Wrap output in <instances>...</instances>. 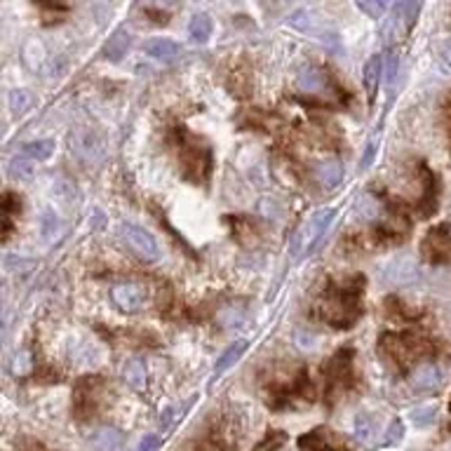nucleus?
Listing matches in <instances>:
<instances>
[{"label":"nucleus","instance_id":"obj_8","mask_svg":"<svg viewBox=\"0 0 451 451\" xmlns=\"http://www.w3.org/2000/svg\"><path fill=\"white\" fill-rule=\"evenodd\" d=\"M418 10H421V5L418 3H395L390 7L388 19H385V24H383V38L390 43V40H397L402 36H407L409 29L414 26Z\"/></svg>","mask_w":451,"mask_h":451},{"label":"nucleus","instance_id":"obj_7","mask_svg":"<svg viewBox=\"0 0 451 451\" xmlns=\"http://www.w3.org/2000/svg\"><path fill=\"white\" fill-rule=\"evenodd\" d=\"M423 256L435 265H451V228L447 223L428 230L423 240Z\"/></svg>","mask_w":451,"mask_h":451},{"label":"nucleus","instance_id":"obj_15","mask_svg":"<svg viewBox=\"0 0 451 451\" xmlns=\"http://www.w3.org/2000/svg\"><path fill=\"white\" fill-rule=\"evenodd\" d=\"M143 52H146L148 56H153V59L169 64V61H176L181 56V45L176 43V40H169V38H153L143 45Z\"/></svg>","mask_w":451,"mask_h":451},{"label":"nucleus","instance_id":"obj_31","mask_svg":"<svg viewBox=\"0 0 451 451\" xmlns=\"http://www.w3.org/2000/svg\"><path fill=\"white\" fill-rule=\"evenodd\" d=\"M10 174L14 179H31V176H34V169H31L29 158H14L10 165Z\"/></svg>","mask_w":451,"mask_h":451},{"label":"nucleus","instance_id":"obj_32","mask_svg":"<svg viewBox=\"0 0 451 451\" xmlns=\"http://www.w3.org/2000/svg\"><path fill=\"white\" fill-rule=\"evenodd\" d=\"M216 320H219L221 327H238L245 318H243V313H240L238 308H226V310L219 313V315H216Z\"/></svg>","mask_w":451,"mask_h":451},{"label":"nucleus","instance_id":"obj_29","mask_svg":"<svg viewBox=\"0 0 451 451\" xmlns=\"http://www.w3.org/2000/svg\"><path fill=\"white\" fill-rule=\"evenodd\" d=\"M355 209H358V216H360V219H365V221H374L376 216H378V203H376V200H374L372 196H362V198L358 200Z\"/></svg>","mask_w":451,"mask_h":451},{"label":"nucleus","instance_id":"obj_39","mask_svg":"<svg viewBox=\"0 0 451 451\" xmlns=\"http://www.w3.org/2000/svg\"><path fill=\"white\" fill-rule=\"evenodd\" d=\"M174 414H176V409H174V407H169V409H165V416H163V425H165V428H167V425H169V423H172V421H174Z\"/></svg>","mask_w":451,"mask_h":451},{"label":"nucleus","instance_id":"obj_2","mask_svg":"<svg viewBox=\"0 0 451 451\" xmlns=\"http://www.w3.org/2000/svg\"><path fill=\"white\" fill-rule=\"evenodd\" d=\"M378 348L385 358H390L400 369L409 367L412 362L428 358L435 353V345L423 336L414 334H385L378 343Z\"/></svg>","mask_w":451,"mask_h":451},{"label":"nucleus","instance_id":"obj_19","mask_svg":"<svg viewBox=\"0 0 451 451\" xmlns=\"http://www.w3.org/2000/svg\"><path fill=\"white\" fill-rule=\"evenodd\" d=\"M249 348V341H245V338H243V341H235V343H230L228 345V348H226L223 353H221V358L219 360H216V365H214V381H219V378L226 374V372H228V369L233 367V365H235V362L240 360V358H243L245 355V350Z\"/></svg>","mask_w":451,"mask_h":451},{"label":"nucleus","instance_id":"obj_9","mask_svg":"<svg viewBox=\"0 0 451 451\" xmlns=\"http://www.w3.org/2000/svg\"><path fill=\"white\" fill-rule=\"evenodd\" d=\"M418 278H421V270H418V263L412 259V256H397V259L385 263L381 270L383 285H390V287L414 285Z\"/></svg>","mask_w":451,"mask_h":451},{"label":"nucleus","instance_id":"obj_37","mask_svg":"<svg viewBox=\"0 0 451 451\" xmlns=\"http://www.w3.org/2000/svg\"><path fill=\"white\" fill-rule=\"evenodd\" d=\"M390 437H388V442H385V445H397V442L402 440V423L400 421H395L392 425H390Z\"/></svg>","mask_w":451,"mask_h":451},{"label":"nucleus","instance_id":"obj_16","mask_svg":"<svg viewBox=\"0 0 451 451\" xmlns=\"http://www.w3.org/2000/svg\"><path fill=\"white\" fill-rule=\"evenodd\" d=\"M92 447L96 451H123L125 449V432L118 428H111V425H103L92 435Z\"/></svg>","mask_w":451,"mask_h":451},{"label":"nucleus","instance_id":"obj_11","mask_svg":"<svg viewBox=\"0 0 451 451\" xmlns=\"http://www.w3.org/2000/svg\"><path fill=\"white\" fill-rule=\"evenodd\" d=\"M327 376H329V392L341 390L343 385L350 383V378H353V350L350 348L338 350L332 358Z\"/></svg>","mask_w":451,"mask_h":451},{"label":"nucleus","instance_id":"obj_10","mask_svg":"<svg viewBox=\"0 0 451 451\" xmlns=\"http://www.w3.org/2000/svg\"><path fill=\"white\" fill-rule=\"evenodd\" d=\"M111 301L123 313H139L146 303V294L136 282H120L111 289Z\"/></svg>","mask_w":451,"mask_h":451},{"label":"nucleus","instance_id":"obj_4","mask_svg":"<svg viewBox=\"0 0 451 451\" xmlns=\"http://www.w3.org/2000/svg\"><path fill=\"white\" fill-rule=\"evenodd\" d=\"M118 240L125 245L127 252H132L136 259H141L143 263H156V261H160V256H163L160 245L156 243V238L136 223H127V221L120 223L118 226Z\"/></svg>","mask_w":451,"mask_h":451},{"label":"nucleus","instance_id":"obj_12","mask_svg":"<svg viewBox=\"0 0 451 451\" xmlns=\"http://www.w3.org/2000/svg\"><path fill=\"white\" fill-rule=\"evenodd\" d=\"M99 390H101V378L96 376H87L78 383L74 407L80 418H87L96 412V395H99Z\"/></svg>","mask_w":451,"mask_h":451},{"label":"nucleus","instance_id":"obj_5","mask_svg":"<svg viewBox=\"0 0 451 451\" xmlns=\"http://www.w3.org/2000/svg\"><path fill=\"white\" fill-rule=\"evenodd\" d=\"M179 141L183 174L196 183L205 181L209 176V146H205L203 141L191 134H181Z\"/></svg>","mask_w":451,"mask_h":451},{"label":"nucleus","instance_id":"obj_6","mask_svg":"<svg viewBox=\"0 0 451 451\" xmlns=\"http://www.w3.org/2000/svg\"><path fill=\"white\" fill-rule=\"evenodd\" d=\"M71 148H74V156H78L87 165H96L103 160V139L99 132L90 130V127H78V130L71 132Z\"/></svg>","mask_w":451,"mask_h":451},{"label":"nucleus","instance_id":"obj_35","mask_svg":"<svg viewBox=\"0 0 451 451\" xmlns=\"http://www.w3.org/2000/svg\"><path fill=\"white\" fill-rule=\"evenodd\" d=\"M374 156H376V146H374V141H369L367 148H365V156H362V160H360V169H367L369 165H372Z\"/></svg>","mask_w":451,"mask_h":451},{"label":"nucleus","instance_id":"obj_27","mask_svg":"<svg viewBox=\"0 0 451 451\" xmlns=\"http://www.w3.org/2000/svg\"><path fill=\"white\" fill-rule=\"evenodd\" d=\"M409 421L414 423V428H428V425L437 421V407L432 405L414 407L412 412H409Z\"/></svg>","mask_w":451,"mask_h":451},{"label":"nucleus","instance_id":"obj_36","mask_svg":"<svg viewBox=\"0 0 451 451\" xmlns=\"http://www.w3.org/2000/svg\"><path fill=\"white\" fill-rule=\"evenodd\" d=\"M17 449L19 451H50V449H45L40 442H34V440H21L17 442Z\"/></svg>","mask_w":451,"mask_h":451},{"label":"nucleus","instance_id":"obj_14","mask_svg":"<svg viewBox=\"0 0 451 451\" xmlns=\"http://www.w3.org/2000/svg\"><path fill=\"white\" fill-rule=\"evenodd\" d=\"M299 449L301 451H348L345 447L336 445L332 432L325 428H315V430L305 432L303 437H299Z\"/></svg>","mask_w":451,"mask_h":451},{"label":"nucleus","instance_id":"obj_33","mask_svg":"<svg viewBox=\"0 0 451 451\" xmlns=\"http://www.w3.org/2000/svg\"><path fill=\"white\" fill-rule=\"evenodd\" d=\"M397 54H388V61H385V69H383V76H385V85L392 87L395 85V76H397Z\"/></svg>","mask_w":451,"mask_h":451},{"label":"nucleus","instance_id":"obj_22","mask_svg":"<svg viewBox=\"0 0 451 451\" xmlns=\"http://www.w3.org/2000/svg\"><path fill=\"white\" fill-rule=\"evenodd\" d=\"M212 29H214V21L209 14L205 12H198L191 17V24H188V38L193 40L196 45H203L209 40V36H212Z\"/></svg>","mask_w":451,"mask_h":451},{"label":"nucleus","instance_id":"obj_1","mask_svg":"<svg viewBox=\"0 0 451 451\" xmlns=\"http://www.w3.org/2000/svg\"><path fill=\"white\" fill-rule=\"evenodd\" d=\"M362 289L365 278L358 275L348 282H334L318 301V315L336 329H348L362 315Z\"/></svg>","mask_w":451,"mask_h":451},{"label":"nucleus","instance_id":"obj_26","mask_svg":"<svg viewBox=\"0 0 451 451\" xmlns=\"http://www.w3.org/2000/svg\"><path fill=\"white\" fill-rule=\"evenodd\" d=\"M21 151H24V158H29V160H47V158H52V153H54V141L52 139L31 141Z\"/></svg>","mask_w":451,"mask_h":451},{"label":"nucleus","instance_id":"obj_24","mask_svg":"<svg viewBox=\"0 0 451 451\" xmlns=\"http://www.w3.org/2000/svg\"><path fill=\"white\" fill-rule=\"evenodd\" d=\"M353 430H355V440L360 445H372L374 442V435H376V425L372 421V416L369 414H358L355 421H353Z\"/></svg>","mask_w":451,"mask_h":451},{"label":"nucleus","instance_id":"obj_25","mask_svg":"<svg viewBox=\"0 0 451 451\" xmlns=\"http://www.w3.org/2000/svg\"><path fill=\"white\" fill-rule=\"evenodd\" d=\"M61 233V219L56 216L52 209H45L40 214V235H43L45 243H54Z\"/></svg>","mask_w":451,"mask_h":451},{"label":"nucleus","instance_id":"obj_28","mask_svg":"<svg viewBox=\"0 0 451 451\" xmlns=\"http://www.w3.org/2000/svg\"><path fill=\"white\" fill-rule=\"evenodd\" d=\"M31 106H34V96H31L29 90H12L10 92V111L21 116V113H26Z\"/></svg>","mask_w":451,"mask_h":451},{"label":"nucleus","instance_id":"obj_17","mask_svg":"<svg viewBox=\"0 0 451 451\" xmlns=\"http://www.w3.org/2000/svg\"><path fill=\"white\" fill-rule=\"evenodd\" d=\"M383 69H385V66H383V56H381V54H374V56H369V61L365 64V76H362V83H365V90H367L369 106H374L376 90H378V83H381Z\"/></svg>","mask_w":451,"mask_h":451},{"label":"nucleus","instance_id":"obj_40","mask_svg":"<svg viewBox=\"0 0 451 451\" xmlns=\"http://www.w3.org/2000/svg\"><path fill=\"white\" fill-rule=\"evenodd\" d=\"M445 118H447V130H449V139H451V96L447 99V106H445Z\"/></svg>","mask_w":451,"mask_h":451},{"label":"nucleus","instance_id":"obj_20","mask_svg":"<svg viewBox=\"0 0 451 451\" xmlns=\"http://www.w3.org/2000/svg\"><path fill=\"white\" fill-rule=\"evenodd\" d=\"M296 87L305 94H322L327 92L329 83H327V76L322 74L320 69H303L299 78H296Z\"/></svg>","mask_w":451,"mask_h":451},{"label":"nucleus","instance_id":"obj_18","mask_svg":"<svg viewBox=\"0 0 451 451\" xmlns=\"http://www.w3.org/2000/svg\"><path fill=\"white\" fill-rule=\"evenodd\" d=\"M315 176H318V181H320V186L322 188H327V191H332L336 188L338 183L343 181V165H341V160H325V163H320L315 167Z\"/></svg>","mask_w":451,"mask_h":451},{"label":"nucleus","instance_id":"obj_34","mask_svg":"<svg viewBox=\"0 0 451 451\" xmlns=\"http://www.w3.org/2000/svg\"><path fill=\"white\" fill-rule=\"evenodd\" d=\"M158 447H160L158 435H146V437L141 440V445H139V449H136V451H158Z\"/></svg>","mask_w":451,"mask_h":451},{"label":"nucleus","instance_id":"obj_23","mask_svg":"<svg viewBox=\"0 0 451 451\" xmlns=\"http://www.w3.org/2000/svg\"><path fill=\"white\" fill-rule=\"evenodd\" d=\"M123 378H125V383L130 385L132 390H136V392L146 390L148 372H146V367H143L141 360H130V362H127L125 369H123Z\"/></svg>","mask_w":451,"mask_h":451},{"label":"nucleus","instance_id":"obj_21","mask_svg":"<svg viewBox=\"0 0 451 451\" xmlns=\"http://www.w3.org/2000/svg\"><path fill=\"white\" fill-rule=\"evenodd\" d=\"M130 43H132V38L127 31H116L108 40H106V45H103V56H106L108 61H120L123 56L127 54V50H130Z\"/></svg>","mask_w":451,"mask_h":451},{"label":"nucleus","instance_id":"obj_30","mask_svg":"<svg viewBox=\"0 0 451 451\" xmlns=\"http://www.w3.org/2000/svg\"><path fill=\"white\" fill-rule=\"evenodd\" d=\"M358 10H362L365 14H369L372 19H381L383 12L388 10L385 7V3H381V0H360L358 3Z\"/></svg>","mask_w":451,"mask_h":451},{"label":"nucleus","instance_id":"obj_13","mask_svg":"<svg viewBox=\"0 0 451 451\" xmlns=\"http://www.w3.org/2000/svg\"><path fill=\"white\" fill-rule=\"evenodd\" d=\"M445 383V374L435 365H421L412 374V388L421 392H437Z\"/></svg>","mask_w":451,"mask_h":451},{"label":"nucleus","instance_id":"obj_3","mask_svg":"<svg viewBox=\"0 0 451 451\" xmlns=\"http://www.w3.org/2000/svg\"><path fill=\"white\" fill-rule=\"evenodd\" d=\"M334 216H336L334 209H322V212H315L301 226L299 233H296L292 240V259L301 261L310 252H315V247L322 243L325 233L329 230V226H332Z\"/></svg>","mask_w":451,"mask_h":451},{"label":"nucleus","instance_id":"obj_41","mask_svg":"<svg viewBox=\"0 0 451 451\" xmlns=\"http://www.w3.org/2000/svg\"><path fill=\"white\" fill-rule=\"evenodd\" d=\"M449 412H451V405H449Z\"/></svg>","mask_w":451,"mask_h":451},{"label":"nucleus","instance_id":"obj_38","mask_svg":"<svg viewBox=\"0 0 451 451\" xmlns=\"http://www.w3.org/2000/svg\"><path fill=\"white\" fill-rule=\"evenodd\" d=\"M442 64H445L447 71H451V45H447L445 50H442Z\"/></svg>","mask_w":451,"mask_h":451}]
</instances>
